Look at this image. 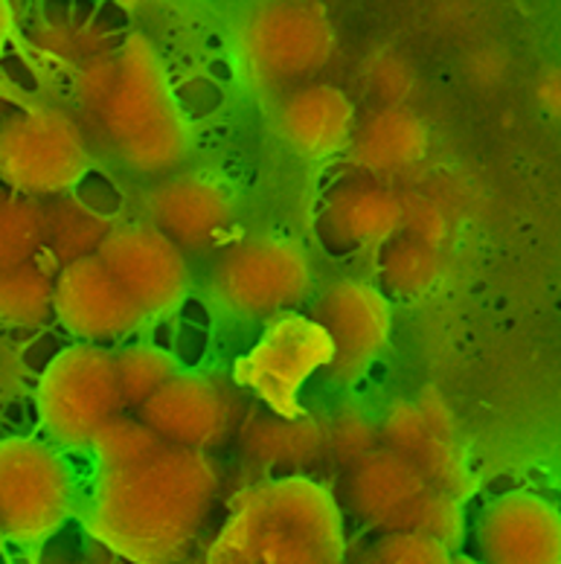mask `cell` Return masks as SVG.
Returning a JSON list of instances; mask_svg holds the SVG:
<instances>
[{"label":"cell","mask_w":561,"mask_h":564,"mask_svg":"<svg viewBox=\"0 0 561 564\" xmlns=\"http://www.w3.org/2000/svg\"><path fill=\"white\" fill-rule=\"evenodd\" d=\"M222 495L213 452L163 443L149 457L94 468L79 503L82 530L129 564H181L198 544Z\"/></svg>","instance_id":"1"},{"label":"cell","mask_w":561,"mask_h":564,"mask_svg":"<svg viewBox=\"0 0 561 564\" xmlns=\"http://www.w3.org/2000/svg\"><path fill=\"white\" fill-rule=\"evenodd\" d=\"M73 113L134 175L166 177L193 152V126L149 35H122L73 70Z\"/></svg>","instance_id":"2"},{"label":"cell","mask_w":561,"mask_h":564,"mask_svg":"<svg viewBox=\"0 0 561 564\" xmlns=\"http://www.w3.org/2000/svg\"><path fill=\"white\" fill-rule=\"evenodd\" d=\"M225 535L262 564H344V507L309 475H277L241 498Z\"/></svg>","instance_id":"3"},{"label":"cell","mask_w":561,"mask_h":564,"mask_svg":"<svg viewBox=\"0 0 561 564\" xmlns=\"http://www.w3.org/2000/svg\"><path fill=\"white\" fill-rule=\"evenodd\" d=\"M233 50L259 90H291L332 65L337 33L321 0H257L239 18Z\"/></svg>","instance_id":"4"},{"label":"cell","mask_w":561,"mask_h":564,"mask_svg":"<svg viewBox=\"0 0 561 564\" xmlns=\"http://www.w3.org/2000/svg\"><path fill=\"white\" fill-rule=\"evenodd\" d=\"M79 477L62 448L41 436L0 440V532L7 544H44L79 516Z\"/></svg>","instance_id":"5"},{"label":"cell","mask_w":561,"mask_h":564,"mask_svg":"<svg viewBox=\"0 0 561 564\" xmlns=\"http://www.w3.org/2000/svg\"><path fill=\"white\" fill-rule=\"evenodd\" d=\"M94 145L71 108L30 106L0 120V184L35 202L73 193L88 177Z\"/></svg>","instance_id":"6"},{"label":"cell","mask_w":561,"mask_h":564,"mask_svg":"<svg viewBox=\"0 0 561 564\" xmlns=\"http://www.w3.org/2000/svg\"><path fill=\"white\" fill-rule=\"evenodd\" d=\"M314 265L309 250L289 236L259 234L233 242L209 268V294L225 315L273 321L309 300Z\"/></svg>","instance_id":"7"},{"label":"cell","mask_w":561,"mask_h":564,"mask_svg":"<svg viewBox=\"0 0 561 564\" xmlns=\"http://www.w3.org/2000/svg\"><path fill=\"white\" fill-rule=\"evenodd\" d=\"M126 411L114 352L99 344L58 349L35 384V416L47 443L65 454L88 452L99 427Z\"/></svg>","instance_id":"8"},{"label":"cell","mask_w":561,"mask_h":564,"mask_svg":"<svg viewBox=\"0 0 561 564\" xmlns=\"http://www.w3.org/2000/svg\"><path fill=\"white\" fill-rule=\"evenodd\" d=\"M97 257L149 323L175 315L193 291L190 253L149 221H117Z\"/></svg>","instance_id":"9"},{"label":"cell","mask_w":561,"mask_h":564,"mask_svg":"<svg viewBox=\"0 0 561 564\" xmlns=\"http://www.w3.org/2000/svg\"><path fill=\"white\" fill-rule=\"evenodd\" d=\"M314 323L332 347L326 376L341 388H355L393 338V306L376 282L341 276L317 297Z\"/></svg>","instance_id":"10"},{"label":"cell","mask_w":561,"mask_h":564,"mask_svg":"<svg viewBox=\"0 0 561 564\" xmlns=\"http://www.w3.org/2000/svg\"><path fill=\"white\" fill-rule=\"evenodd\" d=\"M137 416L152 427L161 443L216 452L236 431L241 402L218 376L181 370L140 404Z\"/></svg>","instance_id":"11"},{"label":"cell","mask_w":561,"mask_h":564,"mask_svg":"<svg viewBox=\"0 0 561 564\" xmlns=\"http://www.w3.org/2000/svg\"><path fill=\"white\" fill-rule=\"evenodd\" d=\"M53 317L82 344H126L149 326L99 257L73 259L53 276Z\"/></svg>","instance_id":"12"},{"label":"cell","mask_w":561,"mask_h":564,"mask_svg":"<svg viewBox=\"0 0 561 564\" xmlns=\"http://www.w3.org/2000/svg\"><path fill=\"white\" fill-rule=\"evenodd\" d=\"M472 541L481 564H561V512L538 492H500L474 518Z\"/></svg>","instance_id":"13"},{"label":"cell","mask_w":561,"mask_h":564,"mask_svg":"<svg viewBox=\"0 0 561 564\" xmlns=\"http://www.w3.org/2000/svg\"><path fill=\"white\" fill-rule=\"evenodd\" d=\"M149 225L169 236L186 253L216 245L236 221L230 186L204 172H172L145 195Z\"/></svg>","instance_id":"14"},{"label":"cell","mask_w":561,"mask_h":564,"mask_svg":"<svg viewBox=\"0 0 561 564\" xmlns=\"http://www.w3.org/2000/svg\"><path fill=\"white\" fill-rule=\"evenodd\" d=\"M358 108L335 82H303L282 94L277 106V134L303 161H326L344 154L353 138Z\"/></svg>","instance_id":"15"},{"label":"cell","mask_w":561,"mask_h":564,"mask_svg":"<svg viewBox=\"0 0 561 564\" xmlns=\"http://www.w3.org/2000/svg\"><path fill=\"white\" fill-rule=\"evenodd\" d=\"M428 489L425 475L410 457L378 445L344 471V500L349 516L373 530H399L401 518Z\"/></svg>","instance_id":"16"},{"label":"cell","mask_w":561,"mask_h":564,"mask_svg":"<svg viewBox=\"0 0 561 564\" xmlns=\"http://www.w3.org/2000/svg\"><path fill=\"white\" fill-rule=\"evenodd\" d=\"M428 126L410 106H376L355 120L344 158L349 170L367 181L404 175L428 154Z\"/></svg>","instance_id":"17"},{"label":"cell","mask_w":561,"mask_h":564,"mask_svg":"<svg viewBox=\"0 0 561 564\" xmlns=\"http://www.w3.org/2000/svg\"><path fill=\"white\" fill-rule=\"evenodd\" d=\"M233 436L245 459L262 471L303 475L323 459V420L312 413L241 411Z\"/></svg>","instance_id":"18"},{"label":"cell","mask_w":561,"mask_h":564,"mask_svg":"<svg viewBox=\"0 0 561 564\" xmlns=\"http://www.w3.org/2000/svg\"><path fill=\"white\" fill-rule=\"evenodd\" d=\"M399 193L381 181L358 177L335 186L321 207V225L344 248H381L399 236Z\"/></svg>","instance_id":"19"},{"label":"cell","mask_w":561,"mask_h":564,"mask_svg":"<svg viewBox=\"0 0 561 564\" xmlns=\"http://www.w3.org/2000/svg\"><path fill=\"white\" fill-rule=\"evenodd\" d=\"M44 213V253L50 265H67L73 259L97 257L103 242L117 225L111 213L76 189L41 202Z\"/></svg>","instance_id":"20"},{"label":"cell","mask_w":561,"mask_h":564,"mask_svg":"<svg viewBox=\"0 0 561 564\" xmlns=\"http://www.w3.org/2000/svg\"><path fill=\"white\" fill-rule=\"evenodd\" d=\"M442 268L445 265H442L440 248H428L401 234L381 245L378 276H381V291L387 297H425L440 285Z\"/></svg>","instance_id":"21"},{"label":"cell","mask_w":561,"mask_h":564,"mask_svg":"<svg viewBox=\"0 0 561 564\" xmlns=\"http://www.w3.org/2000/svg\"><path fill=\"white\" fill-rule=\"evenodd\" d=\"M53 276L56 268L44 259L0 274V326L33 329L47 321L53 315Z\"/></svg>","instance_id":"22"},{"label":"cell","mask_w":561,"mask_h":564,"mask_svg":"<svg viewBox=\"0 0 561 564\" xmlns=\"http://www.w3.org/2000/svg\"><path fill=\"white\" fill-rule=\"evenodd\" d=\"M181 370L184 367L175 355L149 340H126L114 352V372H117L122 404L131 413L140 411V404L158 393L169 379H175Z\"/></svg>","instance_id":"23"},{"label":"cell","mask_w":561,"mask_h":564,"mask_svg":"<svg viewBox=\"0 0 561 564\" xmlns=\"http://www.w3.org/2000/svg\"><path fill=\"white\" fill-rule=\"evenodd\" d=\"M44 253L41 202L0 186V274L21 268Z\"/></svg>","instance_id":"24"},{"label":"cell","mask_w":561,"mask_h":564,"mask_svg":"<svg viewBox=\"0 0 561 564\" xmlns=\"http://www.w3.org/2000/svg\"><path fill=\"white\" fill-rule=\"evenodd\" d=\"M378 445V416L364 404L344 402L323 420V459L332 466L346 471Z\"/></svg>","instance_id":"25"},{"label":"cell","mask_w":561,"mask_h":564,"mask_svg":"<svg viewBox=\"0 0 561 564\" xmlns=\"http://www.w3.org/2000/svg\"><path fill=\"white\" fill-rule=\"evenodd\" d=\"M298 329L300 323L298 321H289L285 326L273 332L271 338L265 340L262 347L257 352V370H259V388L265 393L277 395L280 388H289L294 381H303L305 372H312L317 364L330 361L332 349L330 347H317V349H305L300 355H289L291 352V344L298 338Z\"/></svg>","instance_id":"26"},{"label":"cell","mask_w":561,"mask_h":564,"mask_svg":"<svg viewBox=\"0 0 561 564\" xmlns=\"http://www.w3.org/2000/svg\"><path fill=\"white\" fill-rule=\"evenodd\" d=\"M163 443L158 440V434L137 413L122 411L114 420L105 422L97 434H94V440L88 445V454L94 459V468H117L149 457Z\"/></svg>","instance_id":"27"},{"label":"cell","mask_w":561,"mask_h":564,"mask_svg":"<svg viewBox=\"0 0 561 564\" xmlns=\"http://www.w3.org/2000/svg\"><path fill=\"white\" fill-rule=\"evenodd\" d=\"M399 530L431 535L457 553L465 539V500L445 489L428 486L417 503L408 509V516L401 518Z\"/></svg>","instance_id":"28"},{"label":"cell","mask_w":561,"mask_h":564,"mask_svg":"<svg viewBox=\"0 0 561 564\" xmlns=\"http://www.w3.org/2000/svg\"><path fill=\"white\" fill-rule=\"evenodd\" d=\"M410 459H413L419 466V471L425 475L428 486L445 489V492L457 495V498L463 500L468 498V492L474 489L472 463H468V454H465V448L460 445V436L428 434L422 448H419Z\"/></svg>","instance_id":"29"},{"label":"cell","mask_w":561,"mask_h":564,"mask_svg":"<svg viewBox=\"0 0 561 564\" xmlns=\"http://www.w3.org/2000/svg\"><path fill=\"white\" fill-rule=\"evenodd\" d=\"M364 82H367V88L376 90L381 106H408L413 90L419 88L417 70L393 50H378L367 56Z\"/></svg>","instance_id":"30"},{"label":"cell","mask_w":561,"mask_h":564,"mask_svg":"<svg viewBox=\"0 0 561 564\" xmlns=\"http://www.w3.org/2000/svg\"><path fill=\"white\" fill-rule=\"evenodd\" d=\"M399 234L408 239L442 248L449 239V213L436 198L425 193H399Z\"/></svg>","instance_id":"31"},{"label":"cell","mask_w":561,"mask_h":564,"mask_svg":"<svg viewBox=\"0 0 561 564\" xmlns=\"http://www.w3.org/2000/svg\"><path fill=\"white\" fill-rule=\"evenodd\" d=\"M428 434L431 431H428L422 413L417 411L413 399H396L378 416V443L390 452L404 454V457H413L428 440Z\"/></svg>","instance_id":"32"},{"label":"cell","mask_w":561,"mask_h":564,"mask_svg":"<svg viewBox=\"0 0 561 564\" xmlns=\"http://www.w3.org/2000/svg\"><path fill=\"white\" fill-rule=\"evenodd\" d=\"M373 558L378 564H451L454 550H449L431 535H422V532L393 530L381 535Z\"/></svg>","instance_id":"33"},{"label":"cell","mask_w":561,"mask_h":564,"mask_svg":"<svg viewBox=\"0 0 561 564\" xmlns=\"http://www.w3.org/2000/svg\"><path fill=\"white\" fill-rule=\"evenodd\" d=\"M417 402V411L422 413L428 431L440 436H460L457 427V413L451 408V402L445 399L440 388H425L419 390V395L413 399Z\"/></svg>","instance_id":"34"},{"label":"cell","mask_w":561,"mask_h":564,"mask_svg":"<svg viewBox=\"0 0 561 564\" xmlns=\"http://www.w3.org/2000/svg\"><path fill=\"white\" fill-rule=\"evenodd\" d=\"M204 564H262V562H259V558L253 556L245 544L233 541L230 535L222 532V535L209 544Z\"/></svg>","instance_id":"35"},{"label":"cell","mask_w":561,"mask_h":564,"mask_svg":"<svg viewBox=\"0 0 561 564\" xmlns=\"http://www.w3.org/2000/svg\"><path fill=\"white\" fill-rule=\"evenodd\" d=\"M559 94H561V76H559V67H550V70L538 79L536 85V97L538 102L547 108L550 113L559 117Z\"/></svg>","instance_id":"36"},{"label":"cell","mask_w":561,"mask_h":564,"mask_svg":"<svg viewBox=\"0 0 561 564\" xmlns=\"http://www.w3.org/2000/svg\"><path fill=\"white\" fill-rule=\"evenodd\" d=\"M9 39H12V9L7 0H0V62L7 56Z\"/></svg>","instance_id":"37"},{"label":"cell","mask_w":561,"mask_h":564,"mask_svg":"<svg viewBox=\"0 0 561 564\" xmlns=\"http://www.w3.org/2000/svg\"><path fill=\"white\" fill-rule=\"evenodd\" d=\"M85 564H129V562H122V558L111 556V553H105L103 558H90V562H85Z\"/></svg>","instance_id":"38"},{"label":"cell","mask_w":561,"mask_h":564,"mask_svg":"<svg viewBox=\"0 0 561 564\" xmlns=\"http://www.w3.org/2000/svg\"><path fill=\"white\" fill-rule=\"evenodd\" d=\"M451 564H481L474 556H465V553H454V558H451Z\"/></svg>","instance_id":"39"},{"label":"cell","mask_w":561,"mask_h":564,"mask_svg":"<svg viewBox=\"0 0 561 564\" xmlns=\"http://www.w3.org/2000/svg\"><path fill=\"white\" fill-rule=\"evenodd\" d=\"M94 3H114V7H131L137 0H94Z\"/></svg>","instance_id":"40"},{"label":"cell","mask_w":561,"mask_h":564,"mask_svg":"<svg viewBox=\"0 0 561 564\" xmlns=\"http://www.w3.org/2000/svg\"><path fill=\"white\" fill-rule=\"evenodd\" d=\"M3 544H7V539H3V532H0V553H3Z\"/></svg>","instance_id":"41"},{"label":"cell","mask_w":561,"mask_h":564,"mask_svg":"<svg viewBox=\"0 0 561 564\" xmlns=\"http://www.w3.org/2000/svg\"><path fill=\"white\" fill-rule=\"evenodd\" d=\"M369 564H378V562H376V558H373V562H369Z\"/></svg>","instance_id":"42"},{"label":"cell","mask_w":561,"mask_h":564,"mask_svg":"<svg viewBox=\"0 0 561 564\" xmlns=\"http://www.w3.org/2000/svg\"><path fill=\"white\" fill-rule=\"evenodd\" d=\"M344 564H346V562H344Z\"/></svg>","instance_id":"43"}]
</instances>
